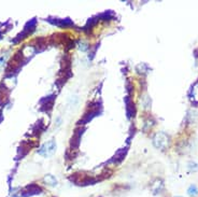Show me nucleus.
Here are the masks:
<instances>
[{
	"mask_svg": "<svg viewBox=\"0 0 198 197\" xmlns=\"http://www.w3.org/2000/svg\"><path fill=\"white\" fill-rule=\"evenodd\" d=\"M187 193H189V195H191V196H196V195H198V188L195 184H192V185L189 188V190H187Z\"/></svg>",
	"mask_w": 198,
	"mask_h": 197,
	"instance_id": "39448f33",
	"label": "nucleus"
},
{
	"mask_svg": "<svg viewBox=\"0 0 198 197\" xmlns=\"http://www.w3.org/2000/svg\"><path fill=\"white\" fill-rule=\"evenodd\" d=\"M163 186H164L163 182H161V180H157V182L154 183V185L152 186V191H153V193H154V194H158V193H159V192L161 191V188H163Z\"/></svg>",
	"mask_w": 198,
	"mask_h": 197,
	"instance_id": "20e7f679",
	"label": "nucleus"
},
{
	"mask_svg": "<svg viewBox=\"0 0 198 197\" xmlns=\"http://www.w3.org/2000/svg\"><path fill=\"white\" fill-rule=\"evenodd\" d=\"M153 143H154L155 148L159 149V150H165L168 144V137L164 133H158L155 135L153 138Z\"/></svg>",
	"mask_w": 198,
	"mask_h": 197,
	"instance_id": "f03ea898",
	"label": "nucleus"
},
{
	"mask_svg": "<svg viewBox=\"0 0 198 197\" xmlns=\"http://www.w3.org/2000/svg\"><path fill=\"white\" fill-rule=\"evenodd\" d=\"M178 197H180V196H178Z\"/></svg>",
	"mask_w": 198,
	"mask_h": 197,
	"instance_id": "0eeeda50",
	"label": "nucleus"
},
{
	"mask_svg": "<svg viewBox=\"0 0 198 197\" xmlns=\"http://www.w3.org/2000/svg\"><path fill=\"white\" fill-rule=\"evenodd\" d=\"M189 169H191V170H197L198 169V166H197V164H196V163H193V162H191L189 164Z\"/></svg>",
	"mask_w": 198,
	"mask_h": 197,
	"instance_id": "423d86ee",
	"label": "nucleus"
},
{
	"mask_svg": "<svg viewBox=\"0 0 198 197\" xmlns=\"http://www.w3.org/2000/svg\"><path fill=\"white\" fill-rule=\"evenodd\" d=\"M56 143H55L54 140H51V141L46 142V143H44V144L41 147V149L39 151H38V153L40 154V155H42V156H52L53 154L55 153V151H56Z\"/></svg>",
	"mask_w": 198,
	"mask_h": 197,
	"instance_id": "f257e3e1",
	"label": "nucleus"
},
{
	"mask_svg": "<svg viewBox=\"0 0 198 197\" xmlns=\"http://www.w3.org/2000/svg\"><path fill=\"white\" fill-rule=\"evenodd\" d=\"M44 181L52 186H55L56 184H57V180H56V178H55L54 176H52V174H47V176H45Z\"/></svg>",
	"mask_w": 198,
	"mask_h": 197,
	"instance_id": "7ed1b4c3",
	"label": "nucleus"
}]
</instances>
